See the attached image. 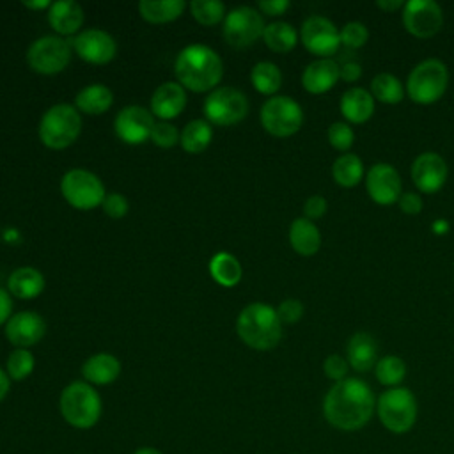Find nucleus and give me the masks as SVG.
<instances>
[{
	"mask_svg": "<svg viewBox=\"0 0 454 454\" xmlns=\"http://www.w3.org/2000/svg\"><path fill=\"white\" fill-rule=\"evenodd\" d=\"M376 411L372 388L360 378H346L330 387L323 399L325 420L339 431L362 429Z\"/></svg>",
	"mask_w": 454,
	"mask_h": 454,
	"instance_id": "1",
	"label": "nucleus"
},
{
	"mask_svg": "<svg viewBox=\"0 0 454 454\" xmlns=\"http://www.w3.org/2000/svg\"><path fill=\"white\" fill-rule=\"evenodd\" d=\"M174 74L184 89L206 92L216 89L220 83L223 76V62L211 46L192 43L177 53Z\"/></svg>",
	"mask_w": 454,
	"mask_h": 454,
	"instance_id": "2",
	"label": "nucleus"
},
{
	"mask_svg": "<svg viewBox=\"0 0 454 454\" xmlns=\"http://www.w3.org/2000/svg\"><path fill=\"white\" fill-rule=\"evenodd\" d=\"M236 332L252 349L268 351L282 339V321L278 319L277 309L262 301H254L245 305L238 314Z\"/></svg>",
	"mask_w": 454,
	"mask_h": 454,
	"instance_id": "3",
	"label": "nucleus"
},
{
	"mask_svg": "<svg viewBox=\"0 0 454 454\" xmlns=\"http://www.w3.org/2000/svg\"><path fill=\"white\" fill-rule=\"evenodd\" d=\"M59 408L64 420L76 429H89L98 424L103 404L98 390L87 381H71L59 397Z\"/></svg>",
	"mask_w": 454,
	"mask_h": 454,
	"instance_id": "4",
	"label": "nucleus"
},
{
	"mask_svg": "<svg viewBox=\"0 0 454 454\" xmlns=\"http://www.w3.org/2000/svg\"><path fill=\"white\" fill-rule=\"evenodd\" d=\"M376 415L387 431L404 434L417 422V399L406 387L387 388L376 399Z\"/></svg>",
	"mask_w": 454,
	"mask_h": 454,
	"instance_id": "5",
	"label": "nucleus"
},
{
	"mask_svg": "<svg viewBox=\"0 0 454 454\" xmlns=\"http://www.w3.org/2000/svg\"><path fill=\"white\" fill-rule=\"evenodd\" d=\"M39 138L50 149H64L71 145L82 131V115L69 103L50 106L39 121Z\"/></svg>",
	"mask_w": 454,
	"mask_h": 454,
	"instance_id": "6",
	"label": "nucleus"
},
{
	"mask_svg": "<svg viewBox=\"0 0 454 454\" xmlns=\"http://www.w3.org/2000/svg\"><path fill=\"white\" fill-rule=\"evenodd\" d=\"M447 85V66L438 59H426L410 71L404 90L413 103L433 105L445 94Z\"/></svg>",
	"mask_w": 454,
	"mask_h": 454,
	"instance_id": "7",
	"label": "nucleus"
},
{
	"mask_svg": "<svg viewBox=\"0 0 454 454\" xmlns=\"http://www.w3.org/2000/svg\"><path fill=\"white\" fill-rule=\"evenodd\" d=\"M248 108L250 105L245 92L229 85L213 89L202 103L206 121L218 126H231L243 121Z\"/></svg>",
	"mask_w": 454,
	"mask_h": 454,
	"instance_id": "8",
	"label": "nucleus"
},
{
	"mask_svg": "<svg viewBox=\"0 0 454 454\" xmlns=\"http://www.w3.org/2000/svg\"><path fill=\"white\" fill-rule=\"evenodd\" d=\"M62 197L76 209H92L101 206L106 197L103 181L87 168H69L60 179Z\"/></svg>",
	"mask_w": 454,
	"mask_h": 454,
	"instance_id": "9",
	"label": "nucleus"
},
{
	"mask_svg": "<svg viewBox=\"0 0 454 454\" xmlns=\"http://www.w3.org/2000/svg\"><path fill=\"white\" fill-rule=\"evenodd\" d=\"M261 124L273 137H291L303 124V110L291 96H271L261 106Z\"/></svg>",
	"mask_w": 454,
	"mask_h": 454,
	"instance_id": "10",
	"label": "nucleus"
},
{
	"mask_svg": "<svg viewBox=\"0 0 454 454\" xmlns=\"http://www.w3.org/2000/svg\"><path fill=\"white\" fill-rule=\"evenodd\" d=\"M73 57L71 41L60 35H43L30 43L27 50L28 66L41 74L60 73Z\"/></svg>",
	"mask_w": 454,
	"mask_h": 454,
	"instance_id": "11",
	"label": "nucleus"
},
{
	"mask_svg": "<svg viewBox=\"0 0 454 454\" xmlns=\"http://www.w3.org/2000/svg\"><path fill=\"white\" fill-rule=\"evenodd\" d=\"M262 14L250 5H238L223 18V37L232 46H248L262 37L264 32Z\"/></svg>",
	"mask_w": 454,
	"mask_h": 454,
	"instance_id": "12",
	"label": "nucleus"
},
{
	"mask_svg": "<svg viewBox=\"0 0 454 454\" xmlns=\"http://www.w3.org/2000/svg\"><path fill=\"white\" fill-rule=\"evenodd\" d=\"M300 39L312 55L328 59L337 53L340 46V30L325 16H309L301 23Z\"/></svg>",
	"mask_w": 454,
	"mask_h": 454,
	"instance_id": "13",
	"label": "nucleus"
},
{
	"mask_svg": "<svg viewBox=\"0 0 454 454\" xmlns=\"http://www.w3.org/2000/svg\"><path fill=\"white\" fill-rule=\"evenodd\" d=\"M403 25L419 39L433 37L443 25L442 7L434 0H408L403 7Z\"/></svg>",
	"mask_w": 454,
	"mask_h": 454,
	"instance_id": "14",
	"label": "nucleus"
},
{
	"mask_svg": "<svg viewBox=\"0 0 454 454\" xmlns=\"http://www.w3.org/2000/svg\"><path fill=\"white\" fill-rule=\"evenodd\" d=\"M154 124L156 121L153 112L142 105H128L121 108L114 119L115 135L129 145H137L151 138Z\"/></svg>",
	"mask_w": 454,
	"mask_h": 454,
	"instance_id": "15",
	"label": "nucleus"
},
{
	"mask_svg": "<svg viewBox=\"0 0 454 454\" xmlns=\"http://www.w3.org/2000/svg\"><path fill=\"white\" fill-rule=\"evenodd\" d=\"M71 46L82 60L90 64H106L117 53L115 39L103 28L80 30L73 37Z\"/></svg>",
	"mask_w": 454,
	"mask_h": 454,
	"instance_id": "16",
	"label": "nucleus"
},
{
	"mask_svg": "<svg viewBox=\"0 0 454 454\" xmlns=\"http://www.w3.org/2000/svg\"><path fill=\"white\" fill-rule=\"evenodd\" d=\"M365 190L380 206H392L401 197V176L390 163H374L365 176Z\"/></svg>",
	"mask_w": 454,
	"mask_h": 454,
	"instance_id": "17",
	"label": "nucleus"
},
{
	"mask_svg": "<svg viewBox=\"0 0 454 454\" xmlns=\"http://www.w3.org/2000/svg\"><path fill=\"white\" fill-rule=\"evenodd\" d=\"M410 172L413 184L422 193H436L445 184L449 168L445 160L438 153L426 151L413 160Z\"/></svg>",
	"mask_w": 454,
	"mask_h": 454,
	"instance_id": "18",
	"label": "nucleus"
},
{
	"mask_svg": "<svg viewBox=\"0 0 454 454\" xmlns=\"http://www.w3.org/2000/svg\"><path fill=\"white\" fill-rule=\"evenodd\" d=\"M46 333V321L34 310H21L9 317L5 323V337L16 348L28 349L37 344Z\"/></svg>",
	"mask_w": 454,
	"mask_h": 454,
	"instance_id": "19",
	"label": "nucleus"
},
{
	"mask_svg": "<svg viewBox=\"0 0 454 454\" xmlns=\"http://www.w3.org/2000/svg\"><path fill=\"white\" fill-rule=\"evenodd\" d=\"M186 105V89L179 82H163L151 96V112L160 121L177 117Z\"/></svg>",
	"mask_w": 454,
	"mask_h": 454,
	"instance_id": "20",
	"label": "nucleus"
},
{
	"mask_svg": "<svg viewBox=\"0 0 454 454\" xmlns=\"http://www.w3.org/2000/svg\"><path fill=\"white\" fill-rule=\"evenodd\" d=\"M340 78V66L333 59H316L305 66L301 85L310 94H325Z\"/></svg>",
	"mask_w": 454,
	"mask_h": 454,
	"instance_id": "21",
	"label": "nucleus"
},
{
	"mask_svg": "<svg viewBox=\"0 0 454 454\" xmlns=\"http://www.w3.org/2000/svg\"><path fill=\"white\" fill-rule=\"evenodd\" d=\"M346 360L356 372H367L374 369L378 362V342L367 332H356L349 337L346 346Z\"/></svg>",
	"mask_w": 454,
	"mask_h": 454,
	"instance_id": "22",
	"label": "nucleus"
},
{
	"mask_svg": "<svg viewBox=\"0 0 454 454\" xmlns=\"http://www.w3.org/2000/svg\"><path fill=\"white\" fill-rule=\"evenodd\" d=\"M121 374V362L115 355L99 351L90 355L82 365V376L87 383L94 385H110Z\"/></svg>",
	"mask_w": 454,
	"mask_h": 454,
	"instance_id": "23",
	"label": "nucleus"
},
{
	"mask_svg": "<svg viewBox=\"0 0 454 454\" xmlns=\"http://www.w3.org/2000/svg\"><path fill=\"white\" fill-rule=\"evenodd\" d=\"M48 21L60 35H73L83 25V9L74 0H55L48 9Z\"/></svg>",
	"mask_w": 454,
	"mask_h": 454,
	"instance_id": "24",
	"label": "nucleus"
},
{
	"mask_svg": "<svg viewBox=\"0 0 454 454\" xmlns=\"http://www.w3.org/2000/svg\"><path fill=\"white\" fill-rule=\"evenodd\" d=\"M340 114L351 124H364L374 114V98L362 87H349L340 98Z\"/></svg>",
	"mask_w": 454,
	"mask_h": 454,
	"instance_id": "25",
	"label": "nucleus"
},
{
	"mask_svg": "<svg viewBox=\"0 0 454 454\" xmlns=\"http://www.w3.org/2000/svg\"><path fill=\"white\" fill-rule=\"evenodd\" d=\"M7 289L20 300H32L44 289V275L34 266H20L11 271Z\"/></svg>",
	"mask_w": 454,
	"mask_h": 454,
	"instance_id": "26",
	"label": "nucleus"
},
{
	"mask_svg": "<svg viewBox=\"0 0 454 454\" xmlns=\"http://www.w3.org/2000/svg\"><path fill=\"white\" fill-rule=\"evenodd\" d=\"M289 243L296 254L310 257L321 247V232L312 220L301 216L289 225Z\"/></svg>",
	"mask_w": 454,
	"mask_h": 454,
	"instance_id": "27",
	"label": "nucleus"
},
{
	"mask_svg": "<svg viewBox=\"0 0 454 454\" xmlns=\"http://www.w3.org/2000/svg\"><path fill=\"white\" fill-rule=\"evenodd\" d=\"M114 103V92L105 83H89L74 96V106L78 112L89 115H99L106 112Z\"/></svg>",
	"mask_w": 454,
	"mask_h": 454,
	"instance_id": "28",
	"label": "nucleus"
},
{
	"mask_svg": "<svg viewBox=\"0 0 454 454\" xmlns=\"http://www.w3.org/2000/svg\"><path fill=\"white\" fill-rule=\"evenodd\" d=\"M209 273L213 280L223 287H234L243 275L241 264L231 252H216L209 259Z\"/></svg>",
	"mask_w": 454,
	"mask_h": 454,
	"instance_id": "29",
	"label": "nucleus"
},
{
	"mask_svg": "<svg viewBox=\"0 0 454 454\" xmlns=\"http://www.w3.org/2000/svg\"><path fill=\"white\" fill-rule=\"evenodd\" d=\"M184 0H140V16L149 23H167L183 14Z\"/></svg>",
	"mask_w": 454,
	"mask_h": 454,
	"instance_id": "30",
	"label": "nucleus"
},
{
	"mask_svg": "<svg viewBox=\"0 0 454 454\" xmlns=\"http://www.w3.org/2000/svg\"><path fill=\"white\" fill-rule=\"evenodd\" d=\"M213 138L211 122L206 119H192L181 129L179 144L186 153H202Z\"/></svg>",
	"mask_w": 454,
	"mask_h": 454,
	"instance_id": "31",
	"label": "nucleus"
},
{
	"mask_svg": "<svg viewBox=\"0 0 454 454\" xmlns=\"http://www.w3.org/2000/svg\"><path fill=\"white\" fill-rule=\"evenodd\" d=\"M262 39L270 50L277 53H287L296 46L298 32L287 21H271L264 27Z\"/></svg>",
	"mask_w": 454,
	"mask_h": 454,
	"instance_id": "32",
	"label": "nucleus"
},
{
	"mask_svg": "<svg viewBox=\"0 0 454 454\" xmlns=\"http://www.w3.org/2000/svg\"><path fill=\"white\" fill-rule=\"evenodd\" d=\"M332 176L339 186L355 188L364 177V163L353 153L340 154L332 165Z\"/></svg>",
	"mask_w": 454,
	"mask_h": 454,
	"instance_id": "33",
	"label": "nucleus"
},
{
	"mask_svg": "<svg viewBox=\"0 0 454 454\" xmlns=\"http://www.w3.org/2000/svg\"><path fill=\"white\" fill-rule=\"evenodd\" d=\"M250 82L257 92L271 98L282 85V71L277 64L270 60H261L252 67Z\"/></svg>",
	"mask_w": 454,
	"mask_h": 454,
	"instance_id": "34",
	"label": "nucleus"
},
{
	"mask_svg": "<svg viewBox=\"0 0 454 454\" xmlns=\"http://www.w3.org/2000/svg\"><path fill=\"white\" fill-rule=\"evenodd\" d=\"M404 85L392 73H378L371 82V94L374 101H381L385 105H397L404 98Z\"/></svg>",
	"mask_w": 454,
	"mask_h": 454,
	"instance_id": "35",
	"label": "nucleus"
},
{
	"mask_svg": "<svg viewBox=\"0 0 454 454\" xmlns=\"http://www.w3.org/2000/svg\"><path fill=\"white\" fill-rule=\"evenodd\" d=\"M374 376L387 388L401 387L403 380L406 378V364L397 355H385L378 358L374 365Z\"/></svg>",
	"mask_w": 454,
	"mask_h": 454,
	"instance_id": "36",
	"label": "nucleus"
},
{
	"mask_svg": "<svg viewBox=\"0 0 454 454\" xmlns=\"http://www.w3.org/2000/svg\"><path fill=\"white\" fill-rule=\"evenodd\" d=\"M35 365L34 355L25 348H14L5 360V372L11 380L21 381L32 374Z\"/></svg>",
	"mask_w": 454,
	"mask_h": 454,
	"instance_id": "37",
	"label": "nucleus"
},
{
	"mask_svg": "<svg viewBox=\"0 0 454 454\" xmlns=\"http://www.w3.org/2000/svg\"><path fill=\"white\" fill-rule=\"evenodd\" d=\"M190 11L202 25H216L225 18V4L220 0H192Z\"/></svg>",
	"mask_w": 454,
	"mask_h": 454,
	"instance_id": "38",
	"label": "nucleus"
},
{
	"mask_svg": "<svg viewBox=\"0 0 454 454\" xmlns=\"http://www.w3.org/2000/svg\"><path fill=\"white\" fill-rule=\"evenodd\" d=\"M369 39V28L362 21H349L340 28V44L358 50Z\"/></svg>",
	"mask_w": 454,
	"mask_h": 454,
	"instance_id": "39",
	"label": "nucleus"
},
{
	"mask_svg": "<svg viewBox=\"0 0 454 454\" xmlns=\"http://www.w3.org/2000/svg\"><path fill=\"white\" fill-rule=\"evenodd\" d=\"M328 142L337 151H348L355 142V133L348 122H332L326 131Z\"/></svg>",
	"mask_w": 454,
	"mask_h": 454,
	"instance_id": "40",
	"label": "nucleus"
},
{
	"mask_svg": "<svg viewBox=\"0 0 454 454\" xmlns=\"http://www.w3.org/2000/svg\"><path fill=\"white\" fill-rule=\"evenodd\" d=\"M179 137H181V133L168 121H156V124L151 131V140L158 147H163V149H168V147L176 145L179 142Z\"/></svg>",
	"mask_w": 454,
	"mask_h": 454,
	"instance_id": "41",
	"label": "nucleus"
},
{
	"mask_svg": "<svg viewBox=\"0 0 454 454\" xmlns=\"http://www.w3.org/2000/svg\"><path fill=\"white\" fill-rule=\"evenodd\" d=\"M348 371H349V364L344 356L333 353V355H328L323 362V372L326 378H330L332 381H342L348 378Z\"/></svg>",
	"mask_w": 454,
	"mask_h": 454,
	"instance_id": "42",
	"label": "nucleus"
},
{
	"mask_svg": "<svg viewBox=\"0 0 454 454\" xmlns=\"http://www.w3.org/2000/svg\"><path fill=\"white\" fill-rule=\"evenodd\" d=\"M305 309H303V303L296 298H286L278 303L277 307V314H278V319L286 325H293L296 321L301 319Z\"/></svg>",
	"mask_w": 454,
	"mask_h": 454,
	"instance_id": "43",
	"label": "nucleus"
},
{
	"mask_svg": "<svg viewBox=\"0 0 454 454\" xmlns=\"http://www.w3.org/2000/svg\"><path fill=\"white\" fill-rule=\"evenodd\" d=\"M101 206H103V211H105L110 218H122V216H126V213H128V209H129L128 199H126L122 193H117V192L106 193V197L103 199Z\"/></svg>",
	"mask_w": 454,
	"mask_h": 454,
	"instance_id": "44",
	"label": "nucleus"
},
{
	"mask_svg": "<svg viewBox=\"0 0 454 454\" xmlns=\"http://www.w3.org/2000/svg\"><path fill=\"white\" fill-rule=\"evenodd\" d=\"M326 209H328L326 199H325L323 195L316 193V195H310V197L305 200V204H303V216L314 222V220L321 218V216L326 213Z\"/></svg>",
	"mask_w": 454,
	"mask_h": 454,
	"instance_id": "45",
	"label": "nucleus"
},
{
	"mask_svg": "<svg viewBox=\"0 0 454 454\" xmlns=\"http://www.w3.org/2000/svg\"><path fill=\"white\" fill-rule=\"evenodd\" d=\"M401 211L404 215H419L422 211V197L419 193H413V192H404L401 193L399 200H397Z\"/></svg>",
	"mask_w": 454,
	"mask_h": 454,
	"instance_id": "46",
	"label": "nucleus"
},
{
	"mask_svg": "<svg viewBox=\"0 0 454 454\" xmlns=\"http://www.w3.org/2000/svg\"><path fill=\"white\" fill-rule=\"evenodd\" d=\"M257 7H259V11H262L268 16H278L289 9V2L287 0H261L257 4Z\"/></svg>",
	"mask_w": 454,
	"mask_h": 454,
	"instance_id": "47",
	"label": "nucleus"
},
{
	"mask_svg": "<svg viewBox=\"0 0 454 454\" xmlns=\"http://www.w3.org/2000/svg\"><path fill=\"white\" fill-rule=\"evenodd\" d=\"M360 76H362V66H360L358 62L349 60V62H344V64L340 66V78H342L344 82L353 83V82L360 80Z\"/></svg>",
	"mask_w": 454,
	"mask_h": 454,
	"instance_id": "48",
	"label": "nucleus"
},
{
	"mask_svg": "<svg viewBox=\"0 0 454 454\" xmlns=\"http://www.w3.org/2000/svg\"><path fill=\"white\" fill-rule=\"evenodd\" d=\"M12 316V298L11 293L0 287V325H5Z\"/></svg>",
	"mask_w": 454,
	"mask_h": 454,
	"instance_id": "49",
	"label": "nucleus"
},
{
	"mask_svg": "<svg viewBox=\"0 0 454 454\" xmlns=\"http://www.w3.org/2000/svg\"><path fill=\"white\" fill-rule=\"evenodd\" d=\"M376 5L385 12H394L401 7H404V2H401V0H378Z\"/></svg>",
	"mask_w": 454,
	"mask_h": 454,
	"instance_id": "50",
	"label": "nucleus"
},
{
	"mask_svg": "<svg viewBox=\"0 0 454 454\" xmlns=\"http://www.w3.org/2000/svg\"><path fill=\"white\" fill-rule=\"evenodd\" d=\"M9 388H11V378L5 372V369L0 367V401L5 399V395L9 394Z\"/></svg>",
	"mask_w": 454,
	"mask_h": 454,
	"instance_id": "51",
	"label": "nucleus"
},
{
	"mask_svg": "<svg viewBox=\"0 0 454 454\" xmlns=\"http://www.w3.org/2000/svg\"><path fill=\"white\" fill-rule=\"evenodd\" d=\"M23 5H27L30 9H50L51 2L50 0H35V2L34 0H25Z\"/></svg>",
	"mask_w": 454,
	"mask_h": 454,
	"instance_id": "52",
	"label": "nucleus"
},
{
	"mask_svg": "<svg viewBox=\"0 0 454 454\" xmlns=\"http://www.w3.org/2000/svg\"><path fill=\"white\" fill-rule=\"evenodd\" d=\"M133 454H163V452L158 450V449H154V447H140V449H137Z\"/></svg>",
	"mask_w": 454,
	"mask_h": 454,
	"instance_id": "53",
	"label": "nucleus"
}]
</instances>
